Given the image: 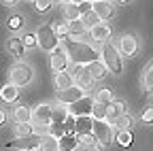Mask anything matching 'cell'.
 <instances>
[{"mask_svg":"<svg viewBox=\"0 0 153 151\" xmlns=\"http://www.w3.org/2000/svg\"><path fill=\"white\" fill-rule=\"evenodd\" d=\"M64 49L68 53V58L74 60V64H87V62L98 58L94 47H89L81 41H74V39H66V36H64Z\"/></svg>","mask_w":153,"mask_h":151,"instance_id":"cell-1","label":"cell"},{"mask_svg":"<svg viewBox=\"0 0 153 151\" xmlns=\"http://www.w3.org/2000/svg\"><path fill=\"white\" fill-rule=\"evenodd\" d=\"M102 60H104V64H106V68L111 72H115V74L121 72L123 64H121L119 53H117V49H115L111 43H106V41H104V47H102Z\"/></svg>","mask_w":153,"mask_h":151,"instance_id":"cell-2","label":"cell"},{"mask_svg":"<svg viewBox=\"0 0 153 151\" xmlns=\"http://www.w3.org/2000/svg\"><path fill=\"white\" fill-rule=\"evenodd\" d=\"M36 39H38V45H41L43 49H47V51H53L57 47V43H60V36L55 34L53 26H41Z\"/></svg>","mask_w":153,"mask_h":151,"instance_id":"cell-3","label":"cell"},{"mask_svg":"<svg viewBox=\"0 0 153 151\" xmlns=\"http://www.w3.org/2000/svg\"><path fill=\"white\" fill-rule=\"evenodd\" d=\"M32 81V68L26 66V64H17L13 70H11V83H15L17 87H24Z\"/></svg>","mask_w":153,"mask_h":151,"instance_id":"cell-4","label":"cell"},{"mask_svg":"<svg viewBox=\"0 0 153 151\" xmlns=\"http://www.w3.org/2000/svg\"><path fill=\"white\" fill-rule=\"evenodd\" d=\"M79 98H83V87L81 85H68L66 89H57V102H62V104H70Z\"/></svg>","mask_w":153,"mask_h":151,"instance_id":"cell-5","label":"cell"},{"mask_svg":"<svg viewBox=\"0 0 153 151\" xmlns=\"http://www.w3.org/2000/svg\"><path fill=\"white\" fill-rule=\"evenodd\" d=\"M91 109H94V100L91 98H87V96H83V98H79V100H74V102H70L68 104V113H72V115H91Z\"/></svg>","mask_w":153,"mask_h":151,"instance_id":"cell-6","label":"cell"},{"mask_svg":"<svg viewBox=\"0 0 153 151\" xmlns=\"http://www.w3.org/2000/svg\"><path fill=\"white\" fill-rule=\"evenodd\" d=\"M51 111H53V106H49V104L36 106L32 113V121L36 126H51Z\"/></svg>","mask_w":153,"mask_h":151,"instance_id":"cell-7","label":"cell"},{"mask_svg":"<svg viewBox=\"0 0 153 151\" xmlns=\"http://www.w3.org/2000/svg\"><path fill=\"white\" fill-rule=\"evenodd\" d=\"M94 134L98 136L100 145L111 143V123H108L106 119H96V121H94Z\"/></svg>","mask_w":153,"mask_h":151,"instance_id":"cell-8","label":"cell"},{"mask_svg":"<svg viewBox=\"0 0 153 151\" xmlns=\"http://www.w3.org/2000/svg\"><path fill=\"white\" fill-rule=\"evenodd\" d=\"M66 117H68V109H64L62 102H60V106H55V109L51 111V130H53V132H57V130L62 132Z\"/></svg>","mask_w":153,"mask_h":151,"instance_id":"cell-9","label":"cell"},{"mask_svg":"<svg viewBox=\"0 0 153 151\" xmlns=\"http://www.w3.org/2000/svg\"><path fill=\"white\" fill-rule=\"evenodd\" d=\"M72 79H76V85H81V87H89V85L94 83L91 74L87 72V66H83V64H76V66H74Z\"/></svg>","mask_w":153,"mask_h":151,"instance_id":"cell-10","label":"cell"},{"mask_svg":"<svg viewBox=\"0 0 153 151\" xmlns=\"http://www.w3.org/2000/svg\"><path fill=\"white\" fill-rule=\"evenodd\" d=\"M87 72L91 74V79H94V81H100V79H104L106 74H108V68H106L104 62L91 60V62H87Z\"/></svg>","mask_w":153,"mask_h":151,"instance_id":"cell-11","label":"cell"},{"mask_svg":"<svg viewBox=\"0 0 153 151\" xmlns=\"http://www.w3.org/2000/svg\"><path fill=\"white\" fill-rule=\"evenodd\" d=\"M66 66H68V55L62 51V49H53V53H51V68H53V72H60V70H66Z\"/></svg>","mask_w":153,"mask_h":151,"instance_id":"cell-12","label":"cell"},{"mask_svg":"<svg viewBox=\"0 0 153 151\" xmlns=\"http://www.w3.org/2000/svg\"><path fill=\"white\" fill-rule=\"evenodd\" d=\"M94 11L98 13L100 22L111 19V17L115 15V9H113V4H111V0H98V2H94Z\"/></svg>","mask_w":153,"mask_h":151,"instance_id":"cell-13","label":"cell"},{"mask_svg":"<svg viewBox=\"0 0 153 151\" xmlns=\"http://www.w3.org/2000/svg\"><path fill=\"white\" fill-rule=\"evenodd\" d=\"M38 149H45V151H57L60 149V138L55 134H41L38 136Z\"/></svg>","mask_w":153,"mask_h":151,"instance_id":"cell-14","label":"cell"},{"mask_svg":"<svg viewBox=\"0 0 153 151\" xmlns=\"http://www.w3.org/2000/svg\"><path fill=\"white\" fill-rule=\"evenodd\" d=\"M123 109H126V104L121 100H111L106 104V121L115 123V119H117L119 115H123Z\"/></svg>","mask_w":153,"mask_h":151,"instance_id":"cell-15","label":"cell"},{"mask_svg":"<svg viewBox=\"0 0 153 151\" xmlns=\"http://www.w3.org/2000/svg\"><path fill=\"white\" fill-rule=\"evenodd\" d=\"M119 47H121V53L123 55L132 58V55L136 53V49H138V43H136V39H134L132 34H123L121 41H119Z\"/></svg>","mask_w":153,"mask_h":151,"instance_id":"cell-16","label":"cell"},{"mask_svg":"<svg viewBox=\"0 0 153 151\" xmlns=\"http://www.w3.org/2000/svg\"><path fill=\"white\" fill-rule=\"evenodd\" d=\"M94 130V119L89 115H79L74 121V132L76 134H85V132H91Z\"/></svg>","mask_w":153,"mask_h":151,"instance_id":"cell-17","label":"cell"},{"mask_svg":"<svg viewBox=\"0 0 153 151\" xmlns=\"http://www.w3.org/2000/svg\"><path fill=\"white\" fill-rule=\"evenodd\" d=\"M89 34H91V39L94 41H98V43H104L108 36H111V30H108V26H104V24H96L94 28H89Z\"/></svg>","mask_w":153,"mask_h":151,"instance_id":"cell-18","label":"cell"},{"mask_svg":"<svg viewBox=\"0 0 153 151\" xmlns=\"http://www.w3.org/2000/svg\"><path fill=\"white\" fill-rule=\"evenodd\" d=\"M79 145L83 149H100V141L94 132H85V134H79Z\"/></svg>","mask_w":153,"mask_h":151,"instance_id":"cell-19","label":"cell"},{"mask_svg":"<svg viewBox=\"0 0 153 151\" xmlns=\"http://www.w3.org/2000/svg\"><path fill=\"white\" fill-rule=\"evenodd\" d=\"M68 85H72V72H55V87L57 89H66Z\"/></svg>","mask_w":153,"mask_h":151,"instance_id":"cell-20","label":"cell"},{"mask_svg":"<svg viewBox=\"0 0 153 151\" xmlns=\"http://www.w3.org/2000/svg\"><path fill=\"white\" fill-rule=\"evenodd\" d=\"M143 87L147 94L153 91V60L149 62V66L145 68V74H143Z\"/></svg>","mask_w":153,"mask_h":151,"instance_id":"cell-21","label":"cell"},{"mask_svg":"<svg viewBox=\"0 0 153 151\" xmlns=\"http://www.w3.org/2000/svg\"><path fill=\"white\" fill-rule=\"evenodd\" d=\"M81 22L85 24V28H94L96 24L100 22V17H98V13L94 11V7L89 9V11H85V13H81Z\"/></svg>","mask_w":153,"mask_h":151,"instance_id":"cell-22","label":"cell"},{"mask_svg":"<svg viewBox=\"0 0 153 151\" xmlns=\"http://www.w3.org/2000/svg\"><path fill=\"white\" fill-rule=\"evenodd\" d=\"M0 96H2V100H7V102H13V100L19 96V91H17V85H15V83H9V85H4L2 89H0Z\"/></svg>","mask_w":153,"mask_h":151,"instance_id":"cell-23","label":"cell"},{"mask_svg":"<svg viewBox=\"0 0 153 151\" xmlns=\"http://www.w3.org/2000/svg\"><path fill=\"white\" fill-rule=\"evenodd\" d=\"M85 24L81 22V17L79 19H70V24H68V34L70 36H81V34H85Z\"/></svg>","mask_w":153,"mask_h":151,"instance_id":"cell-24","label":"cell"},{"mask_svg":"<svg viewBox=\"0 0 153 151\" xmlns=\"http://www.w3.org/2000/svg\"><path fill=\"white\" fill-rule=\"evenodd\" d=\"M76 145H79V141H76V136L70 134V132L60 138V149H64V151H72V149H76Z\"/></svg>","mask_w":153,"mask_h":151,"instance_id":"cell-25","label":"cell"},{"mask_svg":"<svg viewBox=\"0 0 153 151\" xmlns=\"http://www.w3.org/2000/svg\"><path fill=\"white\" fill-rule=\"evenodd\" d=\"M64 15H66V19H79L81 17V7L76 4V2H66V9H64Z\"/></svg>","mask_w":153,"mask_h":151,"instance_id":"cell-26","label":"cell"},{"mask_svg":"<svg viewBox=\"0 0 153 151\" xmlns=\"http://www.w3.org/2000/svg\"><path fill=\"white\" fill-rule=\"evenodd\" d=\"M13 117H15V121H17V123H22V121H30V119H32V111H30L28 106H17V109H15V113H13Z\"/></svg>","mask_w":153,"mask_h":151,"instance_id":"cell-27","label":"cell"},{"mask_svg":"<svg viewBox=\"0 0 153 151\" xmlns=\"http://www.w3.org/2000/svg\"><path fill=\"white\" fill-rule=\"evenodd\" d=\"M9 51L15 55V58H22L24 55V43H22V39H9Z\"/></svg>","mask_w":153,"mask_h":151,"instance_id":"cell-28","label":"cell"},{"mask_svg":"<svg viewBox=\"0 0 153 151\" xmlns=\"http://www.w3.org/2000/svg\"><path fill=\"white\" fill-rule=\"evenodd\" d=\"M7 147H11V149H36V145H30V141H28V136H19L17 141H13V143H9Z\"/></svg>","mask_w":153,"mask_h":151,"instance_id":"cell-29","label":"cell"},{"mask_svg":"<svg viewBox=\"0 0 153 151\" xmlns=\"http://www.w3.org/2000/svg\"><path fill=\"white\" fill-rule=\"evenodd\" d=\"M91 115H94V119H106V104L96 100L94 109H91Z\"/></svg>","mask_w":153,"mask_h":151,"instance_id":"cell-30","label":"cell"},{"mask_svg":"<svg viewBox=\"0 0 153 151\" xmlns=\"http://www.w3.org/2000/svg\"><path fill=\"white\" fill-rule=\"evenodd\" d=\"M115 141H117L121 147H130V145H132V134H130V130H119L117 134H115Z\"/></svg>","mask_w":153,"mask_h":151,"instance_id":"cell-31","label":"cell"},{"mask_svg":"<svg viewBox=\"0 0 153 151\" xmlns=\"http://www.w3.org/2000/svg\"><path fill=\"white\" fill-rule=\"evenodd\" d=\"M15 132H17V136H30V134H34V126H30V121H22L15 128Z\"/></svg>","mask_w":153,"mask_h":151,"instance_id":"cell-32","label":"cell"},{"mask_svg":"<svg viewBox=\"0 0 153 151\" xmlns=\"http://www.w3.org/2000/svg\"><path fill=\"white\" fill-rule=\"evenodd\" d=\"M115 126H117L119 130H130V126H132V117H130V115H119L117 119H115Z\"/></svg>","mask_w":153,"mask_h":151,"instance_id":"cell-33","label":"cell"},{"mask_svg":"<svg viewBox=\"0 0 153 151\" xmlns=\"http://www.w3.org/2000/svg\"><path fill=\"white\" fill-rule=\"evenodd\" d=\"M96 100H98V102H104V104H108L111 100H115L113 89H100V91H98V96H96Z\"/></svg>","mask_w":153,"mask_h":151,"instance_id":"cell-34","label":"cell"},{"mask_svg":"<svg viewBox=\"0 0 153 151\" xmlns=\"http://www.w3.org/2000/svg\"><path fill=\"white\" fill-rule=\"evenodd\" d=\"M34 7H36V11H49L51 9V0H34Z\"/></svg>","mask_w":153,"mask_h":151,"instance_id":"cell-35","label":"cell"},{"mask_svg":"<svg viewBox=\"0 0 153 151\" xmlns=\"http://www.w3.org/2000/svg\"><path fill=\"white\" fill-rule=\"evenodd\" d=\"M53 30H55V34L60 36V39H64V36L68 34V24H55Z\"/></svg>","mask_w":153,"mask_h":151,"instance_id":"cell-36","label":"cell"},{"mask_svg":"<svg viewBox=\"0 0 153 151\" xmlns=\"http://www.w3.org/2000/svg\"><path fill=\"white\" fill-rule=\"evenodd\" d=\"M7 26H9L11 30H17V28H22V17H19V15H15V17H11V19L7 22Z\"/></svg>","mask_w":153,"mask_h":151,"instance_id":"cell-37","label":"cell"},{"mask_svg":"<svg viewBox=\"0 0 153 151\" xmlns=\"http://www.w3.org/2000/svg\"><path fill=\"white\" fill-rule=\"evenodd\" d=\"M22 43H24V47H34V45L38 43V39H36V36H32V34H26L24 39H22Z\"/></svg>","mask_w":153,"mask_h":151,"instance_id":"cell-38","label":"cell"},{"mask_svg":"<svg viewBox=\"0 0 153 151\" xmlns=\"http://www.w3.org/2000/svg\"><path fill=\"white\" fill-rule=\"evenodd\" d=\"M140 117H143V121H153V106H149V109H145Z\"/></svg>","mask_w":153,"mask_h":151,"instance_id":"cell-39","label":"cell"},{"mask_svg":"<svg viewBox=\"0 0 153 151\" xmlns=\"http://www.w3.org/2000/svg\"><path fill=\"white\" fill-rule=\"evenodd\" d=\"M79 7H81V13H85V11H89V9H91L94 4H89V2H87V0H85V2H81Z\"/></svg>","mask_w":153,"mask_h":151,"instance_id":"cell-40","label":"cell"},{"mask_svg":"<svg viewBox=\"0 0 153 151\" xmlns=\"http://www.w3.org/2000/svg\"><path fill=\"white\" fill-rule=\"evenodd\" d=\"M4 121H7V115H4V113H2V111H0V126H2Z\"/></svg>","mask_w":153,"mask_h":151,"instance_id":"cell-41","label":"cell"},{"mask_svg":"<svg viewBox=\"0 0 153 151\" xmlns=\"http://www.w3.org/2000/svg\"><path fill=\"white\" fill-rule=\"evenodd\" d=\"M2 2H7V4H15L17 0H2Z\"/></svg>","mask_w":153,"mask_h":151,"instance_id":"cell-42","label":"cell"},{"mask_svg":"<svg viewBox=\"0 0 153 151\" xmlns=\"http://www.w3.org/2000/svg\"><path fill=\"white\" fill-rule=\"evenodd\" d=\"M72 2H76V4H81V2H85V0H72Z\"/></svg>","mask_w":153,"mask_h":151,"instance_id":"cell-43","label":"cell"},{"mask_svg":"<svg viewBox=\"0 0 153 151\" xmlns=\"http://www.w3.org/2000/svg\"><path fill=\"white\" fill-rule=\"evenodd\" d=\"M62 2H64V4H66V2H72V0H62Z\"/></svg>","mask_w":153,"mask_h":151,"instance_id":"cell-44","label":"cell"},{"mask_svg":"<svg viewBox=\"0 0 153 151\" xmlns=\"http://www.w3.org/2000/svg\"><path fill=\"white\" fill-rule=\"evenodd\" d=\"M91 2H98V0H91Z\"/></svg>","mask_w":153,"mask_h":151,"instance_id":"cell-45","label":"cell"},{"mask_svg":"<svg viewBox=\"0 0 153 151\" xmlns=\"http://www.w3.org/2000/svg\"><path fill=\"white\" fill-rule=\"evenodd\" d=\"M121 2H128V0H121Z\"/></svg>","mask_w":153,"mask_h":151,"instance_id":"cell-46","label":"cell"},{"mask_svg":"<svg viewBox=\"0 0 153 151\" xmlns=\"http://www.w3.org/2000/svg\"><path fill=\"white\" fill-rule=\"evenodd\" d=\"M51 2H53V0H51ZM57 2H60V0H57Z\"/></svg>","mask_w":153,"mask_h":151,"instance_id":"cell-47","label":"cell"}]
</instances>
